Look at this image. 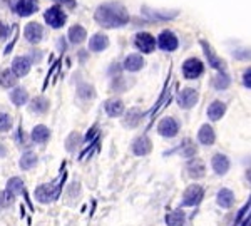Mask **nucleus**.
I'll return each mask as SVG.
<instances>
[{"instance_id": "7ed1b4c3", "label": "nucleus", "mask_w": 251, "mask_h": 226, "mask_svg": "<svg viewBox=\"0 0 251 226\" xmlns=\"http://www.w3.org/2000/svg\"><path fill=\"white\" fill-rule=\"evenodd\" d=\"M44 18H45V22H47V25H51L52 29H60V27H64V24H66L67 15L59 5H55V7L47 9V12L44 14Z\"/></svg>"}, {"instance_id": "7c9ffc66", "label": "nucleus", "mask_w": 251, "mask_h": 226, "mask_svg": "<svg viewBox=\"0 0 251 226\" xmlns=\"http://www.w3.org/2000/svg\"><path fill=\"white\" fill-rule=\"evenodd\" d=\"M10 101L15 105H24L29 101V94L24 87H15L12 92H10Z\"/></svg>"}, {"instance_id": "b1692460", "label": "nucleus", "mask_w": 251, "mask_h": 226, "mask_svg": "<svg viewBox=\"0 0 251 226\" xmlns=\"http://www.w3.org/2000/svg\"><path fill=\"white\" fill-rule=\"evenodd\" d=\"M32 141L37 142V144H44V142L49 141V138H51V129H49L47 126H36L32 129Z\"/></svg>"}, {"instance_id": "412c9836", "label": "nucleus", "mask_w": 251, "mask_h": 226, "mask_svg": "<svg viewBox=\"0 0 251 226\" xmlns=\"http://www.w3.org/2000/svg\"><path fill=\"white\" fill-rule=\"evenodd\" d=\"M104 109L108 112V116L111 118H119L124 112V103L121 99H109L108 103L104 104Z\"/></svg>"}, {"instance_id": "c756f323", "label": "nucleus", "mask_w": 251, "mask_h": 226, "mask_svg": "<svg viewBox=\"0 0 251 226\" xmlns=\"http://www.w3.org/2000/svg\"><path fill=\"white\" fill-rule=\"evenodd\" d=\"M179 153H181L182 157H188V159H191V157L196 156L197 148H196V144L191 141V139H184V141H182V144L179 146Z\"/></svg>"}, {"instance_id": "37998d69", "label": "nucleus", "mask_w": 251, "mask_h": 226, "mask_svg": "<svg viewBox=\"0 0 251 226\" xmlns=\"http://www.w3.org/2000/svg\"><path fill=\"white\" fill-rule=\"evenodd\" d=\"M246 178H248V181L251 183V169H248V171H246Z\"/></svg>"}, {"instance_id": "72a5a7b5", "label": "nucleus", "mask_w": 251, "mask_h": 226, "mask_svg": "<svg viewBox=\"0 0 251 226\" xmlns=\"http://www.w3.org/2000/svg\"><path fill=\"white\" fill-rule=\"evenodd\" d=\"M81 146V134L79 133H72L69 138H67L66 141V149L69 151V153H74L75 149Z\"/></svg>"}, {"instance_id": "c03bdc74", "label": "nucleus", "mask_w": 251, "mask_h": 226, "mask_svg": "<svg viewBox=\"0 0 251 226\" xmlns=\"http://www.w3.org/2000/svg\"><path fill=\"white\" fill-rule=\"evenodd\" d=\"M5 2H12V0H5Z\"/></svg>"}, {"instance_id": "f257e3e1", "label": "nucleus", "mask_w": 251, "mask_h": 226, "mask_svg": "<svg viewBox=\"0 0 251 226\" xmlns=\"http://www.w3.org/2000/svg\"><path fill=\"white\" fill-rule=\"evenodd\" d=\"M94 18L101 27L104 29H117L124 27L129 22V14L124 5L119 2H108L97 7Z\"/></svg>"}, {"instance_id": "4468645a", "label": "nucleus", "mask_w": 251, "mask_h": 226, "mask_svg": "<svg viewBox=\"0 0 251 226\" xmlns=\"http://www.w3.org/2000/svg\"><path fill=\"white\" fill-rule=\"evenodd\" d=\"M30 67H32V60H30L29 57H25V55H18V57H15L14 62H12V70L15 72L17 77H24V75H27Z\"/></svg>"}, {"instance_id": "20e7f679", "label": "nucleus", "mask_w": 251, "mask_h": 226, "mask_svg": "<svg viewBox=\"0 0 251 226\" xmlns=\"http://www.w3.org/2000/svg\"><path fill=\"white\" fill-rule=\"evenodd\" d=\"M203 72H204V64L201 62L199 59L189 57L182 64V75H184L186 79H189V81H191V79H197Z\"/></svg>"}, {"instance_id": "a19ab883", "label": "nucleus", "mask_w": 251, "mask_h": 226, "mask_svg": "<svg viewBox=\"0 0 251 226\" xmlns=\"http://www.w3.org/2000/svg\"><path fill=\"white\" fill-rule=\"evenodd\" d=\"M10 34V27L7 24H2L0 22V39H5L7 35Z\"/></svg>"}, {"instance_id": "5701e85b", "label": "nucleus", "mask_w": 251, "mask_h": 226, "mask_svg": "<svg viewBox=\"0 0 251 226\" xmlns=\"http://www.w3.org/2000/svg\"><path fill=\"white\" fill-rule=\"evenodd\" d=\"M164 221H166L167 226H184L186 214L182 209H174V211H171V213L166 214Z\"/></svg>"}, {"instance_id": "dca6fc26", "label": "nucleus", "mask_w": 251, "mask_h": 226, "mask_svg": "<svg viewBox=\"0 0 251 226\" xmlns=\"http://www.w3.org/2000/svg\"><path fill=\"white\" fill-rule=\"evenodd\" d=\"M123 67L126 70H129V72H138V70L144 67V59L139 54H131L124 59Z\"/></svg>"}, {"instance_id": "4c0bfd02", "label": "nucleus", "mask_w": 251, "mask_h": 226, "mask_svg": "<svg viewBox=\"0 0 251 226\" xmlns=\"http://www.w3.org/2000/svg\"><path fill=\"white\" fill-rule=\"evenodd\" d=\"M12 129V118L5 112H0V133H7Z\"/></svg>"}, {"instance_id": "ea45409f", "label": "nucleus", "mask_w": 251, "mask_h": 226, "mask_svg": "<svg viewBox=\"0 0 251 226\" xmlns=\"http://www.w3.org/2000/svg\"><path fill=\"white\" fill-rule=\"evenodd\" d=\"M243 84H245V87L251 89V69L245 70V74H243Z\"/></svg>"}, {"instance_id": "6ab92c4d", "label": "nucleus", "mask_w": 251, "mask_h": 226, "mask_svg": "<svg viewBox=\"0 0 251 226\" xmlns=\"http://www.w3.org/2000/svg\"><path fill=\"white\" fill-rule=\"evenodd\" d=\"M204 173H206V166H204V163L201 159H197V157H195V159H191L188 163V174L191 176L193 179H199L204 176Z\"/></svg>"}, {"instance_id": "bb28decb", "label": "nucleus", "mask_w": 251, "mask_h": 226, "mask_svg": "<svg viewBox=\"0 0 251 226\" xmlns=\"http://www.w3.org/2000/svg\"><path fill=\"white\" fill-rule=\"evenodd\" d=\"M29 109L36 114H45L49 111V101L45 97H34Z\"/></svg>"}, {"instance_id": "c9c22d12", "label": "nucleus", "mask_w": 251, "mask_h": 226, "mask_svg": "<svg viewBox=\"0 0 251 226\" xmlns=\"http://www.w3.org/2000/svg\"><path fill=\"white\" fill-rule=\"evenodd\" d=\"M15 199V194L12 191L5 190V191H0V208H7L14 203Z\"/></svg>"}, {"instance_id": "f03ea898", "label": "nucleus", "mask_w": 251, "mask_h": 226, "mask_svg": "<svg viewBox=\"0 0 251 226\" xmlns=\"http://www.w3.org/2000/svg\"><path fill=\"white\" fill-rule=\"evenodd\" d=\"M62 181H64V174L60 179L54 181L52 184H42L36 190V199L40 203H51L59 196L60 188H62Z\"/></svg>"}, {"instance_id": "2eb2a0df", "label": "nucleus", "mask_w": 251, "mask_h": 226, "mask_svg": "<svg viewBox=\"0 0 251 226\" xmlns=\"http://www.w3.org/2000/svg\"><path fill=\"white\" fill-rule=\"evenodd\" d=\"M211 166H213V171H215L216 174L224 176L228 171H230V159H228V156H224V154L218 153V154H215V156H213Z\"/></svg>"}, {"instance_id": "473e14b6", "label": "nucleus", "mask_w": 251, "mask_h": 226, "mask_svg": "<svg viewBox=\"0 0 251 226\" xmlns=\"http://www.w3.org/2000/svg\"><path fill=\"white\" fill-rule=\"evenodd\" d=\"M37 164V154L36 153H25L24 156L20 157V168L25 169V171H29V169H32L34 166Z\"/></svg>"}, {"instance_id": "a211bd4d", "label": "nucleus", "mask_w": 251, "mask_h": 226, "mask_svg": "<svg viewBox=\"0 0 251 226\" xmlns=\"http://www.w3.org/2000/svg\"><path fill=\"white\" fill-rule=\"evenodd\" d=\"M197 141H199L201 144H204V146L215 144V141H216L215 129H213L211 126H208V124H203L201 129H199V133H197Z\"/></svg>"}, {"instance_id": "423d86ee", "label": "nucleus", "mask_w": 251, "mask_h": 226, "mask_svg": "<svg viewBox=\"0 0 251 226\" xmlns=\"http://www.w3.org/2000/svg\"><path fill=\"white\" fill-rule=\"evenodd\" d=\"M197 99H199V94H197V90L193 87H186L178 94V104H179V107H182V109L195 107Z\"/></svg>"}, {"instance_id": "aec40b11", "label": "nucleus", "mask_w": 251, "mask_h": 226, "mask_svg": "<svg viewBox=\"0 0 251 226\" xmlns=\"http://www.w3.org/2000/svg\"><path fill=\"white\" fill-rule=\"evenodd\" d=\"M143 111L138 107H132V109H129L127 111V114L124 116V121H123V124L126 127H138L139 126V122H141V119H143Z\"/></svg>"}, {"instance_id": "6e6552de", "label": "nucleus", "mask_w": 251, "mask_h": 226, "mask_svg": "<svg viewBox=\"0 0 251 226\" xmlns=\"http://www.w3.org/2000/svg\"><path fill=\"white\" fill-rule=\"evenodd\" d=\"M134 45H136V49H138L139 52H143V54H151V52L154 51V47H156V39L151 35V34L141 32V34L136 35Z\"/></svg>"}, {"instance_id": "cd10ccee", "label": "nucleus", "mask_w": 251, "mask_h": 226, "mask_svg": "<svg viewBox=\"0 0 251 226\" xmlns=\"http://www.w3.org/2000/svg\"><path fill=\"white\" fill-rule=\"evenodd\" d=\"M15 84H17V75H15L14 70L5 69L0 72V86H2V87L10 89L14 87Z\"/></svg>"}, {"instance_id": "f3484780", "label": "nucleus", "mask_w": 251, "mask_h": 226, "mask_svg": "<svg viewBox=\"0 0 251 226\" xmlns=\"http://www.w3.org/2000/svg\"><path fill=\"white\" fill-rule=\"evenodd\" d=\"M216 203H218L221 208L230 209L231 206L234 205V193L228 188H223V190L218 191V196H216Z\"/></svg>"}, {"instance_id": "f8f14e48", "label": "nucleus", "mask_w": 251, "mask_h": 226, "mask_svg": "<svg viewBox=\"0 0 251 226\" xmlns=\"http://www.w3.org/2000/svg\"><path fill=\"white\" fill-rule=\"evenodd\" d=\"M153 149V142L147 136H141V138H136L134 142H132V153L136 156H146V154L151 153Z\"/></svg>"}, {"instance_id": "9d476101", "label": "nucleus", "mask_w": 251, "mask_h": 226, "mask_svg": "<svg viewBox=\"0 0 251 226\" xmlns=\"http://www.w3.org/2000/svg\"><path fill=\"white\" fill-rule=\"evenodd\" d=\"M158 45L164 52H173L179 47V40H178V37L171 30H162L161 35L158 37Z\"/></svg>"}, {"instance_id": "0eeeda50", "label": "nucleus", "mask_w": 251, "mask_h": 226, "mask_svg": "<svg viewBox=\"0 0 251 226\" xmlns=\"http://www.w3.org/2000/svg\"><path fill=\"white\" fill-rule=\"evenodd\" d=\"M12 9L20 17H29L39 10V0H17Z\"/></svg>"}, {"instance_id": "4be33fe9", "label": "nucleus", "mask_w": 251, "mask_h": 226, "mask_svg": "<svg viewBox=\"0 0 251 226\" xmlns=\"http://www.w3.org/2000/svg\"><path fill=\"white\" fill-rule=\"evenodd\" d=\"M224 112H226V104L221 101H215L208 107V118L211 121H219L224 116Z\"/></svg>"}, {"instance_id": "39448f33", "label": "nucleus", "mask_w": 251, "mask_h": 226, "mask_svg": "<svg viewBox=\"0 0 251 226\" xmlns=\"http://www.w3.org/2000/svg\"><path fill=\"white\" fill-rule=\"evenodd\" d=\"M204 198V190L199 184H191L182 194V206H197Z\"/></svg>"}, {"instance_id": "e433bc0d", "label": "nucleus", "mask_w": 251, "mask_h": 226, "mask_svg": "<svg viewBox=\"0 0 251 226\" xmlns=\"http://www.w3.org/2000/svg\"><path fill=\"white\" fill-rule=\"evenodd\" d=\"M77 96L81 97V99H86V101L92 99V97H94V89H92V86H89V84H82V86H79V89H77Z\"/></svg>"}, {"instance_id": "393cba45", "label": "nucleus", "mask_w": 251, "mask_h": 226, "mask_svg": "<svg viewBox=\"0 0 251 226\" xmlns=\"http://www.w3.org/2000/svg\"><path fill=\"white\" fill-rule=\"evenodd\" d=\"M108 45H109V39L104 34H96V35L89 40V49L94 52H102L104 49H108Z\"/></svg>"}, {"instance_id": "f704fd0d", "label": "nucleus", "mask_w": 251, "mask_h": 226, "mask_svg": "<svg viewBox=\"0 0 251 226\" xmlns=\"http://www.w3.org/2000/svg\"><path fill=\"white\" fill-rule=\"evenodd\" d=\"M7 190L12 191L14 194H20L24 191V181L20 178H10L7 183Z\"/></svg>"}, {"instance_id": "c85d7f7f", "label": "nucleus", "mask_w": 251, "mask_h": 226, "mask_svg": "<svg viewBox=\"0 0 251 226\" xmlns=\"http://www.w3.org/2000/svg\"><path fill=\"white\" fill-rule=\"evenodd\" d=\"M230 84H231V79H230V75L224 72V70H219V74L213 79V87H215L216 90L228 89L230 87Z\"/></svg>"}, {"instance_id": "9b49d317", "label": "nucleus", "mask_w": 251, "mask_h": 226, "mask_svg": "<svg viewBox=\"0 0 251 226\" xmlns=\"http://www.w3.org/2000/svg\"><path fill=\"white\" fill-rule=\"evenodd\" d=\"M201 47H203L204 55H206V59H208V66H211L213 69L224 70V66H226V64H224V60L215 54V51H213L211 45H209L206 40H201Z\"/></svg>"}, {"instance_id": "2f4dec72", "label": "nucleus", "mask_w": 251, "mask_h": 226, "mask_svg": "<svg viewBox=\"0 0 251 226\" xmlns=\"http://www.w3.org/2000/svg\"><path fill=\"white\" fill-rule=\"evenodd\" d=\"M248 220H251V198L250 201L239 209V213L236 214V220H234V225L233 226H243Z\"/></svg>"}, {"instance_id": "ddd939ff", "label": "nucleus", "mask_w": 251, "mask_h": 226, "mask_svg": "<svg viewBox=\"0 0 251 226\" xmlns=\"http://www.w3.org/2000/svg\"><path fill=\"white\" fill-rule=\"evenodd\" d=\"M24 35L30 44H39L42 40V35H44V29L37 22H30V24L25 25Z\"/></svg>"}, {"instance_id": "58836bf2", "label": "nucleus", "mask_w": 251, "mask_h": 226, "mask_svg": "<svg viewBox=\"0 0 251 226\" xmlns=\"http://www.w3.org/2000/svg\"><path fill=\"white\" fill-rule=\"evenodd\" d=\"M233 57L238 60H251V51H248V49H239V51L233 52Z\"/></svg>"}, {"instance_id": "79ce46f5", "label": "nucleus", "mask_w": 251, "mask_h": 226, "mask_svg": "<svg viewBox=\"0 0 251 226\" xmlns=\"http://www.w3.org/2000/svg\"><path fill=\"white\" fill-rule=\"evenodd\" d=\"M54 2L60 3V5H67L69 9H74V7L77 5V2H75V0H54Z\"/></svg>"}, {"instance_id": "a878e982", "label": "nucleus", "mask_w": 251, "mask_h": 226, "mask_svg": "<svg viewBox=\"0 0 251 226\" xmlns=\"http://www.w3.org/2000/svg\"><path fill=\"white\" fill-rule=\"evenodd\" d=\"M87 37V32L82 25H72L69 29V40L72 44H82Z\"/></svg>"}, {"instance_id": "1a4fd4ad", "label": "nucleus", "mask_w": 251, "mask_h": 226, "mask_svg": "<svg viewBox=\"0 0 251 226\" xmlns=\"http://www.w3.org/2000/svg\"><path fill=\"white\" fill-rule=\"evenodd\" d=\"M158 133L162 138H174L179 133V122L174 118H164L161 119V122L158 124Z\"/></svg>"}]
</instances>
